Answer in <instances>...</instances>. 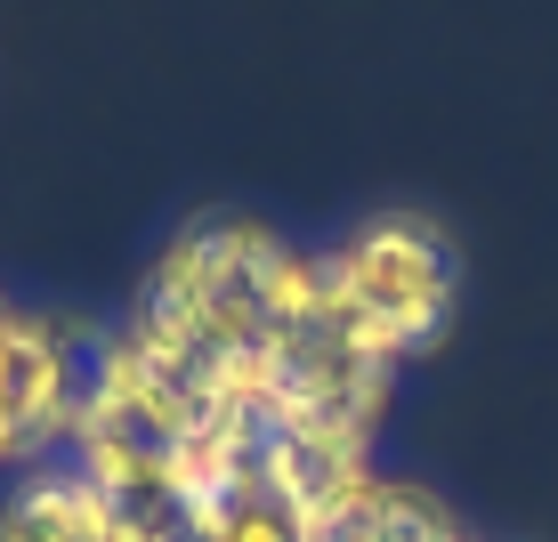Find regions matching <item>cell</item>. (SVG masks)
<instances>
[{"label":"cell","mask_w":558,"mask_h":542,"mask_svg":"<svg viewBox=\"0 0 558 542\" xmlns=\"http://www.w3.org/2000/svg\"><path fill=\"white\" fill-rule=\"evenodd\" d=\"M113 527H122V510L82 470L25 478V494L0 510V542H113Z\"/></svg>","instance_id":"1"},{"label":"cell","mask_w":558,"mask_h":542,"mask_svg":"<svg viewBox=\"0 0 558 542\" xmlns=\"http://www.w3.org/2000/svg\"><path fill=\"white\" fill-rule=\"evenodd\" d=\"M122 340L138 348V357H146L162 381H186V373L203 364V333H195V316H186V308H170V300H154V292L130 308Z\"/></svg>","instance_id":"4"},{"label":"cell","mask_w":558,"mask_h":542,"mask_svg":"<svg viewBox=\"0 0 558 542\" xmlns=\"http://www.w3.org/2000/svg\"><path fill=\"white\" fill-rule=\"evenodd\" d=\"M73 470H82L113 510H170L162 445L138 437V430H82V437H73ZM170 518H179V510H170Z\"/></svg>","instance_id":"2"},{"label":"cell","mask_w":558,"mask_h":542,"mask_svg":"<svg viewBox=\"0 0 558 542\" xmlns=\"http://www.w3.org/2000/svg\"><path fill=\"white\" fill-rule=\"evenodd\" d=\"M219 542H300V527H292V510H276V502H235Z\"/></svg>","instance_id":"5"},{"label":"cell","mask_w":558,"mask_h":542,"mask_svg":"<svg viewBox=\"0 0 558 542\" xmlns=\"http://www.w3.org/2000/svg\"><path fill=\"white\" fill-rule=\"evenodd\" d=\"M243 292L259 300V316L276 324V333H316L324 324V251H300V243H267L252 284Z\"/></svg>","instance_id":"3"},{"label":"cell","mask_w":558,"mask_h":542,"mask_svg":"<svg viewBox=\"0 0 558 542\" xmlns=\"http://www.w3.org/2000/svg\"><path fill=\"white\" fill-rule=\"evenodd\" d=\"M33 454H41V430L16 421V413H0V470H25Z\"/></svg>","instance_id":"6"}]
</instances>
